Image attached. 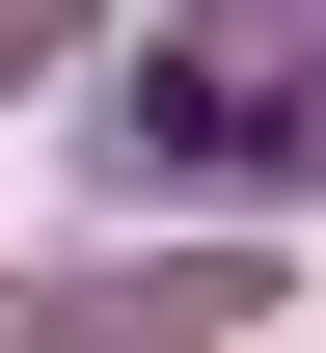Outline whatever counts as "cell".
I'll return each instance as SVG.
<instances>
[{
    "label": "cell",
    "mask_w": 326,
    "mask_h": 353,
    "mask_svg": "<svg viewBox=\"0 0 326 353\" xmlns=\"http://www.w3.org/2000/svg\"><path fill=\"white\" fill-rule=\"evenodd\" d=\"M109 163L136 190H326V0H163L136 82H109Z\"/></svg>",
    "instance_id": "cell-1"
},
{
    "label": "cell",
    "mask_w": 326,
    "mask_h": 353,
    "mask_svg": "<svg viewBox=\"0 0 326 353\" xmlns=\"http://www.w3.org/2000/svg\"><path fill=\"white\" fill-rule=\"evenodd\" d=\"M109 28V0H0V82H54V54H82Z\"/></svg>",
    "instance_id": "cell-2"
}]
</instances>
